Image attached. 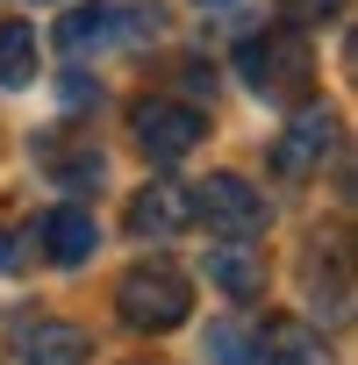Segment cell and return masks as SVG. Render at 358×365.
<instances>
[{
  "mask_svg": "<svg viewBox=\"0 0 358 365\" xmlns=\"http://www.w3.org/2000/svg\"><path fill=\"white\" fill-rule=\"evenodd\" d=\"M115 315L143 336H165L194 315V279L179 272L172 258H136L122 279H115Z\"/></svg>",
  "mask_w": 358,
  "mask_h": 365,
  "instance_id": "cell-1",
  "label": "cell"
},
{
  "mask_svg": "<svg viewBox=\"0 0 358 365\" xmlns=\"http://www.w3.org/2000/svg\"><path fill=\"white\" fill-rule=\"evenodd\" d=\"M237 65H244V86L265 93L272 108H301L308 86H315V51H308L301 29H265V36H251V43L237 51Z\"/></svg>",
  "mask_w": 358,
  "mask_h": 365,
  "instance_id": "cell-2",
  "label": "cell"
},
{
  "mask_svg": "<svg viewBox=\"0 0 358 365\" xmlns=\"http://www.w3.org/2000/svg\"><path fill=\"white\" fill-rule=\"evenodd\" d=\"M129 129H136V150L150 158V165H179L201 136H208V115L194 108V101H172V93H143L136 108H129Z\"/></svg>",
  "mask_w": 358,
  "mask_h": 365,
  "instance_id": "cell-3",
  "label": "cell"
},
{
  "mask_svg": "<svg viewBox=\"0 0 358 365\" xmlns=\"http://www.w3.org/2000/svg\"><path fill=\"white\" fill-rule=\"evenodd\" d=\"M158 36V8H122V0H93V8H72L58 22V51L86 58V51H108V43H143Z\"/></svg>",
  "mask_w": 358,
  "mask_h": 365,
  "instance_id": "cell-4",
  "label": "cell"
},
{
  "mask_svg": "<svg viewBox=\"0 0 358 365\" xmlns=\"http://www.w3.org/2000/svg\"><path fill=\"white\" fill-rule=\"evenodd\" d=\"M194 215L208 222V237H258L265 230V194L244 172H208L194 187Z\"/></svg>",
  "mask_w": 358,
  "mask_h": 365,
  "instance_id": "cell-5",
  "label": "cell"
},
{
  "mask_svg": "<svg viewBox=\"0 0 358 365\" xmlns=\"http://www.w3.org/2000/svg\"><path fill=\"white\" fill-rule=\"evenodd\" d=\"M329 150H337V115H329V108H301V115L272 136V172H280V179H315Z\"/></svg>",
  "mask_w": 358,
  "mask_h": 365,
  "instance_id": "cell-6",
  "label": "cell"
},
{
  "mask_svg": "<svg viewBox=\"0 0 358 365\" xmlns=\"http://www.w3.org/2000/svg\"><path fill=\"white\" fill-rule=\"evenodd\" d=\"M251 358H258V365H329V344H322V329L301 322V315H265V322L251 329Z\"/></svg>",
  "mask_w": 358,
  "mask_h": 365,
  "instance_id": "cell-7",
  "label": "cell"
},
{
  "mask_svg": "<svg viewBox=\"0 0 358 365\" xmlns=\"http://www.w3.org/2000/svg\"><path fill=\"white\" fill-rule=\"evenodd\" d=\"M187 222H194V194H187V187H172V179H150V187L129 201V237L165 244V237H179Z\"/></svg>",
  "mask_w": 358,
  "mask_h": 365,
  "instance_id": "cell-8",
  "label": "cell"
},
{
  "mask_svg": "<svg viewBox=\"0 0 358 365\" xmlns=\"http://www.w3.org/2000/svg\"><path fill=\"white\" fill-rule=\"evenodd\" d=\"M208 279H215L230 301H258V294H265V251H258V237H215Z\"/></svg>",
  "mask_w": 358,
  "mask_h": 365,
  "instance_id": "cell-9",
  "label": "cell"
},
{
  "mask_svg": "<svg viewBox=\"0 0 358 365\" xmlns=\"http://www.w3.org/2000/svg\"><path fill=\"white\" fill-rule=\"evenodd\" d=\"M86 358H93V336H86L79 322L44 315V322L22 329V365H86Z\"/></svg>",
  "mask_w": 358,
  "mask_h": 365,
  "instance_id": "cell-10",
  "label": "cell"
},
{
  "mask_svg": "<svg viewBox=\"0 0 358 365\" xmlns=\"http://www.w3.org/2000/svg\"><path fill=\"white\" fill-rule=\"evenodd\" d=\"M93 244H101V222H93L86 208H72V201H65V208H51V215H44V258H51V265H86V258H93Z\"/></svg>",
  "mask_w": 358,
  "mask_h": 365,
  "instance_id": "cell-11",
  "label": "cell"
},
{
  "mask_svg": "<svg viewBox=\"0 0 358 365\" xmlns=\"http://www.w3.org/2000/svg\"><path fill=\"white\" fill-rule=\"evenodd\" d=\"M44 165L58 172V187H72V194L101 187V172H108V165H101V143H72V150H65V143H44Z\"/></svg>",
  "mask_w": 358,
  "mask_h": 365,
  "instance_id": "cell-12",
  "label": "cell"
},
{
  "mask_svg": "<svg viewBox=\"0 0 358 365\" xmlns=\"http://www.w3.org/2000/svg\"><path fill=\"white\" fill-rule=\"evenodd\" d=\"M29 79H36V29L0 22V86H29Z\"/></svg>",
  "mask_w": 358,
  "mask_h": 365,
  "instance_id": "cell-13",
  "label": "cell"
},
{
  "mask_svg": "<svg viewBox=\"0 0 358 365\" xmlns=\"http://www.w3.org/2000/svg\"><path fill=\"white\" fill-rule=\"evenodd\" d=\"M208 358H215V365H258V358H251V329L230 322V315L208 322Z\"/></svg>",
  "mask_w": 358,
  "mask_h": 365,
  "instance_id": "cell-14",
  "label": "cell"
},
{
  "mask_svg": "<svg viewBox=\"0 0 358 365\" xmlns=\"http://www.w3.org/2000/svg\"><path fill=\"white\" fill-rule=\"evenodd\" d=\"M294 8V22H329V15H344L351 0H287Z\"/></svg>",
  "mask_w": 358,
  "mask_h": 365,
  "instance_id": "cell-15",
  "label": "cell"
},
{
  "mask_svg": "<svg viewBox=\"0 0 358 365\" xmlns=\"http://www.w3.org/2000/svg\"><path fill=\"white\" fill-rule=\"evenodd\" d=\"M0 272H22V251L8 244V230H0Z\"/></svg>",
  "mask_w": 358,
  "mask_h": 365,
  "instance_id": "cell-16",
  "label": "cell"
},
{
  "mask_svg": "<svg viewBox=\"0 0 358 365\" xmlns=\"http://www.w3.org/2000/svg\"><path fill=\"white\" fill-rule=\"evenodd\" d=\"M201 8H230V0H201Z\"/></svg>",
  "mask_w": 358,
  "mask_h": 365,
  "instance_id": "cell-17",
  "label": "cell"
},
{
  "mask_svg": "<svg viewBox=\"0 0 358 365\" xmlns=\"http://www.w3.org/2000/svg\"><path fill=\"white\" fill-rule=\"evenodd\" d=\"M136 365H143V358H136Z\"/></svg>",
  "mask_w": 358,
  "mask_h": 365,
  "instance_id": "cell-18",
  "label": "cell"
}]
</instances>
